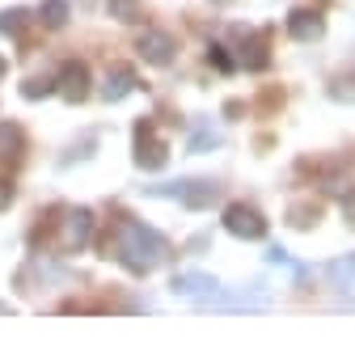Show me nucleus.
I'll use <instances>...</instances> for the list:
<instances>
[{"label":"nucleus","mask_w":355,"mask_h":359,"mask_svg":"<svg viewBox=\"0 0 355 359\" xmlns=\"http://www.w3.org/2000/svg\"><path fill=\"white\" fill-rule=\"evenodd\" d=\"M114 254H119V262L127 271L148 275V271H156L169 258V245H165V237L156 229H148L140 220H123L119 224V237H114Z\"/></svg>","instance_id":"obj_1"},{"label":"nucleus","mask_w":355,"mask_h":359,"mask_svg":"<svg viewBox=\"0 0 355 359\" xmlns=\"http://www.w3.org/2000/svg\"><path fill=\"white\" fill-rule=\"evenodd\" d=\"M225 229L233 237H241V241H262L267 237V220L254 208H246V203H229L225 208Z\"/></svg>","instance_id":"obj_2"},{"label":"nucleus","mask_w":355,"mask_h":359,"mask_svg":"<svg viewBox=\"0 0 355 359\" xmlns=\"http://www.w3.org/2000/svg\"><path fill=\"white\" fill-rule=\"evenodd\" d=\"M148 191L152 195H169V199H182L187 208H208L220 195L216 182H169V187H148Z\"/></svg>","instance_id":"obj_3"},{"label":"nucleus","mask_w":355,"mask_h":359,"mask_svg":"<svg viewBox=\"0 0 355 359\" xmlns=\"http://www.w3.org/2000/svg\"><path fill=\"white\" fill-rule=\"evenodd\" d=\"M165 156H169L165 140L152 131V123H140V127H135V165H140V169H161Z\"/></svg>","instance_id":"obj_4"},{"label":"nucleus","mask_w":355,"mask_h":359,"mask_svg":"<svg viewBox=\"0 0 355 359\" xmlns=\"http://www.w3.org/2000/svg\"><path fill=\"white\" fill-rule=\"evenodd\" d=\"M89 237H93V216L85 208L68 212L64 216V229H60V245L64 250H81V245H89Z\"/></svg>","instance_id":"obj_5"},{"label":"nucleus","mask_w":355,"mask_h":359,"mask_svg":"<svg viewBox=\"0 0 355 359\" xmlns=\"http://www.w3.org/2000/svg\"><path fill=\"white\" fill-rule=\"evenodd\" d=\"M60 93L68 97V102H85L89 97V68L81 64V60H68L64 68H60Z\"/></svg>","instance_id":"obj_6"},{"label":"nucleus","mask_w":355,"mask_h":359,"mask_svg":"<svg viewBox=\"0 0 355 359\" xmlns=\"http://www.w3.org/2000/svg\"><path fill=\"white\" fill-rule=\"evenodd\" d=\"M178 296H195V300H212L216 296V279L212 275H203V271H182V275H173V283H169Z\"/></svg>","instance_id":"obj_7"},{"label":"nucleus","mask_w":355,"mask_h":359,"mask_svg":"<svg viewBox=\"0 0 355 359\" xmlns=\"http://www.w3.org/2000/svg\"><path fill=\"white\" fill-rule=\"evenodd\" d=\"M135 47H140V55H144V60H148V64H156V68H161V64H169V60H173V39H169V34H165V30H144V34H140V43H135Z\"/></svg>","instance_id":"obj_8"},{"label":"nucleus","mask_w":355,"mask_h":359,"mask_svg":"<svg viewBox=\"0 0 355 359\" xmlns=\"http://www.w3.org/2000/svg\"><path fill=\"white\" fill-rule=\"evenodd\" d=\"M288 34H292L296 43H313V39L326 34V22H321L313 9H296V13L288 18Z\"/></svg>","instance_id":"obj_9"},{"label":"nucleus","mask_w":355,"mask_h":359,"mask_svg":"<svg viewBox=\"0 0 355 359\" xmlns=\"http://www.w3.org/2000/svg\"><path fill=\"white\" fill-rule=\"evenodd\" d=\"M135 89V72L127 68V64H114L110 72H106V85H102V97L106 102H123L127 93Z\"/></svg>","instance_id":"obj_10"},{"label":"nucleus","mask_w":355,"mask_h":359,"mask_svg":"<svg viewBox=\"0 0 355 359\" xmlns=\"http://www.w3.org/2000/svg\"><path fill=\"white\" fill-rule=\"evenodd\" d=\"M330 279H334V287H338V292L355 296V254H351V258L330 262Z\"/></svg>","instance_id":"obj_11"},{"label":"nucleus","mask_w":355,"mask_h":359,"mask_svg":"<svg viewBox=\"0 0 355 359\" xmlns=\"http://www.w3.org/2000/svg\"><path fill=\"white\" fill-rule=\"evenodd\" d=\"M0 156H22V127L0 123Z\"/></svg>","instance_id":"obj_12"},{"label":"nucleus","mask_w":355,"mask_h":359,"mask_svg":"<svg viewBox=\"0 0 355 359\" xmlns=\"http://www.w3.org/2000/svg\"><path fill=\"white\" fill-rule=\"evenodd\" d=\"M43 22H47L51 30H60V26L68 22V0H43Z\"/></svg>","instance_id":"obj_13"},{"label":"nucleus","mask_w":355,"mask_h":359,"mask_svg":"<svg viewBox=\"0 0 355 359\" xmlns=\"http://www.w3.org/2000/svg\"><path fill=\"white\" fill-rule=\"evenodd\" d=\"M110 5V18H119V22H135L140 18V0H106Z\"/></svg>","instance_id":"obj_14"},{"label":"nucleus","mask_w":355,"mask_h":359,"mask_svg":"<svg viewBox=\"0 0 355 359\" xmlns=\"http://www.w3.org/2000/svg\"><path fill=\"white\" fill-rule=\"evenodd\" d=\"M26 26V9H5L0 13V34H22Z\"/></svg>","instance_id":"obj_15"},{"label":"nucleus","mask_w":355,"mask_h":359,"mask_svg":"<svg viewBox=\"0 0 355 359\" xmlns=\"http://www.w3.org/2000/svg\"><path fill=\"white\" fill-rule=\"evenodd\" d=\"M330 97H334V102H355V76H351V81H334V85H330Z\"/></svg>","instance_id":"obj_16"},{"label":"nucleus","mask_w":355,"mask_h":359,"mask_svg":"<svg viewBox=\"0 0 355 359\" xmlns=\"http://www.w3.org/2000/svg\"><path fill=\"white\" fill-rule=\"evenodd\" d=\"M246 51H250V55H246V68H267V64H271V60H267V47H262V43H250Z\"/></svg>","instance_id":"obj_17"},{"label":"nucleus","mask_w":355,"mask_h":359,"mask_svg":"<svg viewBox=\"0 0 355 359\" xmlns=\"http://www.w3.org/2000/svg\"><path fill=\"white\" fill-rule=\"evenodd\" d=\"M51 89H55L51 81H26V85H22V97H30V102H34V97H47Z\"/></svg>","instance_id":"obj_18"},{"label":"nucleus","mask_w":355,"mask_h":359,"mask_svg":"<svg viewBox=\"0 0 355 359\" xmlns=\"http://www.w3.org/2000/svg\"><path fill=\"white\" fill-rule=\"evenodd\" d=\"M208 60H212V64H216L220 72H229V68H233V60L225 55V47H212V51H208Z\"/></svg>","instance_id":"obj_19"},{"label":"nucleus","mask_w":355,"mask_h":359,"mask_svg":"<svg viewBox=\"0 0 355 359\" xmlns=\"http://www.w3.org/2000/svg\"><path fill=\"white\" fill-rule=\"evenodd\" d=\"M9 203H13V187L5 182V177H0V212H5Z\"/></svg>","instance_id":"obj_20"},{"label":"nucleus","mask_w":355,"mask_h":359,"mask_svg":"<svg viewBox=\"0 0 355 359\" xmlns=\"http://www.w3.org/2000/svg\"><path fill=\"white\" fill-rule=\"evenodd\" d=\"M347 216H351V224H355V199H351V203H347Z\"/></svg>","instance_id":"obj_21"},{"label":"nucleus","mask_w":355,"mask_h":359,"mask_svg":"<svg viewBox=\"0 0 355 359\" xmlns=\"http://www.w3.org/2000/svg\"><path fill=\"white\" fill-rule=\"evenodd\" d=\"M216 5H225V0H216Z\"/></svg>","instance_id":"obj_22"}]
</instances>
